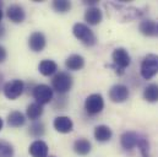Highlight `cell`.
<instances>
[{
    "label": "cell",
    "instance_id": "1",
    "mask_svg": "<svg viewBox=\"0 0 158 157\" xmlns=\"http://www.w3.org/2000/svg\"><path fill=\"white\" fill-rule=\"evenodd\" d=\"M120 142L124 150L126 151H131L132 149L137 147L141 152L142 157H148V151H150V142L148 140L140 135L139 133L135 131H125L121 138H120Z\"/></svg>",
    "mask_w": 158,
    "mask_h": 157
},
{
    "label": "cell",
    "instance_id": "2",
    "mask_svg": "<svg viewBox=\"0 0 158 157\" xmlns=\"http://www.w3.org/2000/svg\"><path fill=\"white\" fill-rule=\"evenodd\" d=\"M73 76L66 71H59L52 78V88L56 91L59 95H64L69 92L73 87Z\"/></svg>",
    "mask_w": 158,
    "mask_h": 157
},
{
    "label": "cell",
    "instance_id": "3",
    "mask_svg": "<svg viewBox=\"0 0 158 157\" xmlns=\"http://www.w3.org/2000/svg\"><path fill=\"white\" fill-rule=\"evenodd\" d=\"M73 33H74V36L79 39L81 43H83L87 47H92V45H94L97 43L96 35L85 23H81V22L75 23L74 27H73Z\"/></svg>",
    "mask_w": 158,
    "mask_h": 157
},
{
    "label": "cell",
    "instance_id": "4",
    "mask_svg": "<svg viewBox=\"0 0 158 157\" xmlns=\"http://www.w3.org/2000/svg\"><path fill=\"white\" fill-rule=\"evenodd\" d=\"M112 60H113V68L115 69L117 74L121 75L124 73V70L130 65L131 63V58L130 54L127 53V50L125 48H115L112 53Z\"/></svg>",
    "mask_w": 158,
    "mask_h": 157
},
{
    "label": "cell",
    "instance_id": "5",
    "mask_svg": "<svg viewBox=\"0 0 158 157\" xmlns=\"http://www.w3.org/2000/svg\"><path fill=\"white\" fill-rule=\"evenodd\" d=\"M141 76L145 80H151L158 74V55L157 54H147L140 66Z\"/></svg>",
    "mask_w": 158,
    "mask_h": 157
},
{
    "label": "cell",
    "instance_id": "6",
    "mask_svg": "<svg viewBox=\"0 0 158 157\" xmlns=\"http://www.w3.org/2000/svg\"><path fill=\"white\" fill-rule=\"evenodd\" d=\"M23 90H25V83L22 80H19V78H14V80L6 82L2 87V92H4L5 97L11 101L19 98L22 95Z\"/></svg>",
    "mask_w": 158,
    "mask_h": 157
},
{
    "label": "cell",
    "instance_id": "7",
    "mask_svg": "<svg viewBox=\"0 0 158 157\" xmlns=\"http://www.w3.org/2000/svg\"><path fill=\"white\" fill-rule=\"evenodd\" d=\"M103 108H104V100L99 93H92L85 101V109L91 116H96L101 113Z\"/></svg>",
    "mask_w": 158,
    "mask_h": 157
},
{
    "label": "cell",
    "instance_id": "8",
    "mask_svg": "<svg viewBox=\"0 0 158 157\" xmlns=\"http://www.w3.org/2000/svg\"><path fill=\"white\" fill-rule=\"evenodd\" d=\"M32 95H33V98L36 100L37 103L44 106V104H48L49 102H52L54 93H53L52 87H49L48 85L40 83V85H37V86L33 87Z\"/></svg>",
    "mask_w": 158,
    "mask_h": 157
},
{
    "label": "cell",
    "instance_id": "9",
    "mask_svg": "<svg viewBox=\"0 0 158 157\" xmlns=\"http://www.w3.org/2000/svg\"><path fill=\"white\" fill-rule=\"evenodd\" d=\"M109 98L114 103H123L129 98V88L125 85H114L109 90Z\"/></svg>",
    "mask_w": 158,
    "mask_h": 157
},
{
    "label": "cell",
    "instance_id": "10",
    "mask_svg": "<svg viewBox=\"0 0 158 157\" xmlns=\"http://www.w3.org/2000/svg\"><path fill=\"white\" fill-rule=\"evenodd\" d=\"M6 16H7V19L11 22H14V23H21L26 19V12H25V9L22 6L17 5V4H14V5H10L7 7Z\"/></svg>",
    "mask_w": 158,
    "mask_h": 157
},
{
    "label": "cell",
    "instance_id": "11",
    "mask_svg": "<svg viewBox=\"0 0 158 157\" xmlns=\"http://www.w3.org/2000/svg\"><path fill=\"white\" fill-rule=\"evenodd\" d=\"M47 45V39L45 36L42 32H33L30 38H28V47L32 52L35 53H40L42 52Z\"/></svg>",
    "mask_w": 158,
    "mask_h": 157
},
{
    "label": "cell",
    "instance_id": "12",
    "mask_svg": "<svg viewBox=\"0 0 158 157\" xmlns=\"http://www.w3.org/2000/svg\"><path fill=\"white\" fill-rule=\"evenodd\" d=\"M53 125H54L55 130L59 131V133H61V134L71 133L73 129H74V123H73V120L69 117H65V116H60V117L55 118Z\"/></svg>",
    "mask_w": 158,
    "mask_h": 157
},
{
    "label": "cell",
    "instance_id": "13",
    "mask_svg": "<svg viewBox=\"0 0 158 157\" xmlns=\"http://www.w3.org/2000/svg\"><path fill=\"white\" fill-rule=\"evenodd\" d=\"M102 19H103V14L97 6H89L85 12V21L91 26H96L101 23Z\"/></svg>",
    "mask_w": 158,
    "mask_h": 157
},
{
    "label": "cell",
    "instance_id": "14",
    "mask_svg": "<svg viewBox=\"0 0 158 157\" xmlns=\"http://www.w3.org/2000/svg\"><path fill=\"white\" fill-rule=\"evenodd\" d=\"M30 155L32 157H48V145L43 140H36L30 145Z\"/></svg>",
    "mask_w": 158,
    "mask_h": 157
},
{
    "label": "cell",
    "instance_id": "15",
    "mask_svg": "<svg viewBox=\"0 0 158 157\" xmlns=\"http://www.w3.org/2000/svg\"><path fill=\"white\" fill-rule=\"evenodd\" d=\"M113 131L108 125H98L94 128V138L99 142H107L112 139Z\"/></svg>",
    "mask_w": 158,
    "mask_h": 157
},
{
    "label": "cell",
    "instance_id": "16",
    "mask_svg": "<svg viewBox=\"0 0 158 157\" xmlns=\"http://www.w3.org/2000/svg\"><path fill=\"white\" fill-rule=\"evenodd\" d=\"M65 66L71 71L81 70L85 66V58L82 55H79V54H71L65 60Z\"/></svg>",
    "mask_w": 158,
    "mask_h": 157
},
{
    "label": "cell",
    "instance_id": "17",
    "mask_svg": "<svg viewBox=\"0 0 158 157\" xmlns=\"http://www.w3.org/2000/svg\"><path fill=\"white\" fill-rule=\"evenodd\" d=\"M139 30L143 36L152 37L157 35V23L153 20H143L140 22Z\"/></svg>",
    "mask_w": 158,
    "mask_h": 157
},
{
    "label": "cell",
    "instance_id": "18",
    "mask_svg": "<svg viewBox=\"0 0 158 157\" xmlns=\"http://www.w3.org/2000/svg\"><path fill=\"white\" fill-rule=\"evenodd\" d=\"M38 69H40V73L43 76H50V75H53V74H56L58 64H56L54 60L45 59V60H42L40 63Z\"/></svg>",
    "mask_w": 158,
    "mask_h": 157
},
{
    "label": "cell",
    "instance_id": "19",
    "mask_svg": "<svg viewBox=\"0 0 158 157\" xmlns=\"http://www.w3.org/2000/svg\"><path fill=\"white\" fill-rule=\"evenodd\" d=\"M91 149H92V145L91 142L87 140V139H77L75 142H74V151L80 155V156H86L91 152Z\"/></svg>",
    "mask_w": 158,
    "mask_h": 157
},
{
    "label": "cell",
    "instance_id": "20",
    "mask_svg": "<svg viewBox=\"0 0 158 157\" xmlns=\"http://www.w3.org/2000/svg\"><path fill=\"white\" fill-rule=\"evenodd\" d=\"M26 123V118L25 116L19 112V111H12L9 113L7 116V124L11 128H21L22 125H25Z\"/></svg>",
    "mask_w": 158,
    "mask_h": 157
},
{
    "label": "cell",
    "instance_id": "21",
    "mask_svg": "<svg viewBox=\"0 0 158 157\" xmlns=\"http://www.w3.org/2000/svg\"><path fill=\"white\" fill-rule=\"evenodd\" d=\"M43 112H44L43 106L40 104V103H37V102H35V103H31V104L27 107V109H26V116H27L28 119L36 121V120H38V119L42 117Z\"/></svg>",
    "mask_w": 158,
    "mask_h": 157
},
{
    "label": "cell",
    "instance_id": "22",
    "mask_svg": "<svg viewBox=\"0 0 158 157\" xmlns=\"http://www.w3.org/2000/svg\"><path fill=\"white\" fill-rule=\"evenodd\" d=\"M143 98L150 103L158 102V83H150L143 91Z\"/></svg>",
    "mask_w": 158,
    "mask_h": 157
},
{
    "label": "cell",
    "instance_id": "23",
    "mask_svg": "<svg viewBox=\"0 0 158 157\" xmlns=\"http://www.w3.org/2000/svg\"><path fill=\"white\" fill-rule=\"evenodd\" d=\"M44 131H45L44 124H43L42 121H37V120H36V121H33V123L31 124L30 129H28L30 135H31V136H33V138H40V136H43Z\"/></svg>",
    "mask_w": 158,
    "mask_h": 157
},
{
    "label": "cell",
    "instance_id": "24",
    "mask_svg": "<svg viewBox=\"0 0 158 157\" xmlns=\"http://www.w3.org/2000/svg\"><path fill=\"white\" fill-rule=\"evenodd\" d=\"M53 9L59 14H65L71 9V2L68 0H55L53 1Z\"/></svg>",
    "mask_w": 158,
    "mask_h": 157
},
{
    "label": "cell",
    "instance_id": "25",
    "mask_svg": "<svg viewBox=\"0 0 158 157\" xmlns=\"http://www.w3.org/2000/svg\"><path fill=\"white\" fill-rule=\"evenodd\" d=\"M14 156V146L5 140L0 139V157H12Z\"/></svg>",
    "mask_w": 158,
    "mask_h": 157
},
{
    "label": "cell",
    "instance_id": "26",
    "mask_svg": "<svg viewBox=\"0 0 158 157\" xmlns=\"http://www.w3.org/2000/svg\"><path fill=\"white\" fill-rule=\"evenodd\" d=\"M6 58H7V52H6L5 47H2V45L0 44V64L4 63V62L6 60Z\"/></svg>",
    "mask_w": 158,
    "mask_h": 157
},
{
    "label": "cell",
    "instance_id": "27",
    "mask_svg": "<svg viewBox=\"0 0 158 157\" xmlns=\"http://www.w3.org/2000/svg\"><path fill=\"white\" fill-rule=\"evenodd\" d=\"M4 35H5V28H4L2 25H0V38H2Z\"/></svg>",
    "mask_w": 158,
    "mask_h": 157
},
{
    "label": "cell",
    "instance_id": "28",
    "mask_svg": "<svg viewBox=\"0 0 158 157\" xmlns=\"http://www.w3.org/2000/svg\"><path fill=\"white\" fill-rule=\"evenodd\" d=\"M2 87H4V76L0 73V90H2Z\"/></svg>",
    "mask_w": 158,
    "mask_h": 157
},
{
    "label": "cell",
    "instance_id": "29",
    "mask_svg": "<svg viewBox=\"0 0 158 157\" xmlns=\"http://www.w3.org/2000/svg\"><path fill=\"white\" fill-rule=\"evenodd\" d=\"M2 19V10H1V2H0V21Z\"/></svg>",
    "mask_w": 158,
    "mask_h": 157
},
{
    "label": "cell",
    "instance_id": "30",
    "mask_svg": "<svg viewBox=\"0 0 158 157\" xmlns=\"http://www.w3.org/2000/svg\"><path fill=\"white\" fill-rule=\"evenodd\" d=\"M2 125H4V123H2V119L0 118V130L2 129Z\"/></svg>",
    "mask_w": 158,
    "mask_h": 157
},
{
    "label": "cell",
    "instance_id": "31",
    "mask_svg": "<svg viewBox=\"0 0 158 157\" xmlns=\"http://www.w3.org/2000/svg\"><path fill=\"white\" fill-rule=\"evenodd\" d=\"M157 33H158V25H157Z\"/></svg>",
    "mask_w": 158,
    "mask_h": 157
},
{
    "label": "cell",
    "instance_id": "32",
    "mask_svg": "<svg viewBox=\"0 0 158 157\" xmlns=\"http://www.w3.org/2000/svg\"><path fill=\"white\" fill-rule=\"evenodd\" d=\"M48 157H55V156H48Z\"/></svg>",
    "mask_w": 158,
    "mask_h": 157
}]
</instances>
